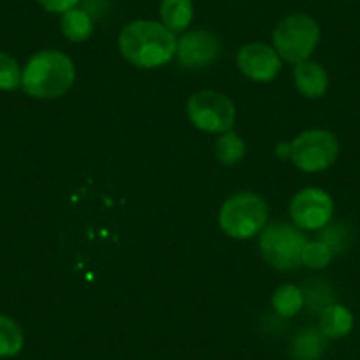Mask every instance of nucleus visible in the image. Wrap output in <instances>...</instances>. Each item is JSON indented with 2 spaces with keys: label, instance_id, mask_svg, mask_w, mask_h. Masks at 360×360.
Listing matches in <instances>:
<instances>
[{
  "label": "nucleus",
  "instance_id": "1",
  "mask_svg": "<svg viewBox=\"0 0 360 360\" xmlns=\"http://www.w3.org/2000/svg\"><path fill=\"white\" fill-rule=\"evenodd\" d=\"M120 53L138 68H158L176 53V37L162 23L136 20L127 23L119 36Z\"/></svg>",
  "mask_w": 360,
  "mask_h": 360
},
{
  "label": "nucleus",
  "instance_id": "2",
  "mask_svg": "<svg viewBox=\"0 0 360 360\" xmlns=\"http://www.w3.org/2000/svg\"><path fill=\"white\" fill-rule=\"evenodd\" d=\"M75 82V65L65 53L43 50L27 62L22 72V86L37 99H53L68 92Z\"/></svg>",
  "mask_w": 360,
  "mask_h": 360
},
{
  "label": "nucleus",
  "instance_id": "3",
  "mask_svg": "<svg viewBox=\"0 0 360 360\" xmlns=\"http://www.w3.org/2000/svg\"><path fill=\"white\" fill-rule=\"evenodd\" d=\"M320 41V27L311 16L295 13L278 23L274 30V50L288 62L307 60Z\"/></svg>",
  "mask_w": 360,
  "mask_h": 360
},
{
  "label": "nucleus",
  "instance_id": "4",
  "mask_svg": "<svg viewBox=\"0 0 360 360\" xmlns=\"http://www.w3.org/2000/svg\"><path fill=\"white\" fill-rule=\"evenodd\" d=\"M307 238L295 226L279 221L263 230L259 249L269 265L278 270H295L302 265V251Z\"/></svg>",
  "mask_w": 360,
  "mask_h": 360
},
{
  "label": "nucleus",
  "instance_id": "5",
  "mask_svg": "<svg viewBox=\"0 0 360 360\" xmlns=\"http://www.w3.org/2000/svg\"><path fill=\"white\" fill-rule=\"evenodd\" d=\"M266 203L252 193L231 196L219 212V226L233 238H249L265 228Z\"/></svg>",
  "mask_w": 360,
  "mask_h": 360
},
{
  "label": "nucleus",
  "instance_id": "6",
  "mask_svg": "<svg viewBox=\"0 0 360 360\" xmlns=\"http://www.w3.org/2000/svg\"><path fill=\"white\" fill-rule=\"evenodd\" d=\"M339 155V141L330 131L311 129L299 134L290 145V158L297 168L314 173L330 168Z\"/></svg>",
  "mask_w": 360,
  "mask_h": 360
},
{
  "label": "nucleus",
  "instance_id": "7",
  "mask_svg": "<svg viewBox=\"0 0 360 360\" xmlns=\"http://www.w3.org/2000/svg\"><path fill=\"white\" fill-rule=\"evenodd\" d=\"M189 120L207 133H228L235 124V106L224 94L202 90L188 103Z\"/></svg>",
  "mask_w": 360,
  "mask_h": 360
},
{
  "label": "nucleus",
  "instance_id": "8",
  "mask_svg": "<svg viewBox=\"0 0 360 360\" xmlns=\"http://www.w3.org/2000/svg\"><path fill=\"white\" fill-rule=\"evenodd\" d=\"M293 223L304 230H321L334 216V202L323 189L307 188L293 196L290 203Z\"/></svg>",
  "mask_w": 360,
  "mask_h": 360
},
{
  "label": "nucleus",
  "instance_id": "9",
  "mask_svg": "<svg viewBox=\"0 0 360 360\" xmlns=\"http://www.w3.org/2000/svg\"><path fill=\"white\" fill-rule=\"evenodd\" d=\"M221 53V43L209 30H193L176 41V58L184 68L200 69L212 64Z\"/></svg>",
  "mask_w": 360,
  "mask_h": 360
},
{
  "label": "nucleus",
  "instance_id": "10",
  "mask_svg": "<svg viewBox=\"0 0 360 360\" xmlns=\"http://www.w3.org/2000/svg\"><path fill=\"white\" fill-rule=\"evenodd\" d=\"M237 65L255 82H272L281 71V60L274 48L262 43L245 44L237 55Z\"/></svg>",
  "mask_w": 360,
  "mask_h": 360
},
{
  "label": "nucleus",
  "instance_id": "11",
  "mask_svg": "<svg viewBox=\"0 0 360 360\" xmlns=\"http://www.w3.org/2000/svg\"><path fill=\"white\" fill-rule=\"evenodd\" d=\"M293 79H295V86L300 94L311 99L321 98L328 89L327 71L316 62L304 60L297 64L295 71H293Z\"/></svg>",
  "mask_w": 360,
  "mask_h": 360
},
{
  "label": "nucleus",
  "instance_id": "12",
  "mask_svg": "<svg viewBox=\"0 0 360 360\" xmlns=\"http://www.w3.org/2000/svg\"><path fill=\"white\" fill-rule=\"evenodd\" d=\"M327 348V338L320 328H304L293 338L290 345V356L293 360H320Z\"/></svg>",
  "mask_w": 360,
  "mask_h": 360
},
{
  "label": "nucleus",
  "instance_id": "13",
  "mask_svg": "<svg viewBox=\"0 0 360 360\" xmlns=\"http://www.w3.org/2000/svg\"><path fill=\"white\" fill-rule=\"evenodd\" d=\"M161 23L166 29L175 32H182L188 29L195 16V6L193 0H161Z\"/></svg>",
  "mask_w": 360,
  "mask_h": 360
},
{
  "label": "nucleus",
  "instance_id": "14",
  "mask_svg": "<svg viewBox=\"0 0 360 360\" xmlns=\"http://www.w3.org/2000/svg\"><path fill=\"white\" fill-rule=\"evenodd\" d=\"M353 328V314L341 304H330L320 313V330L327 339H341Z\"/></svg>",
  "mask_w": 360,
  "mask_h": 360
},
{
  "label": "nucleus",
  "instance_id": "15",
  "mask_svg": "<svg viewBox=\"0 0 360 360\" xmlns=\"http://www.w3.org/2000/svg\"><path fill=\"white\" fill-rule=\"evenodd\" d=\"M60 29L68 39L75 41V43H82V41L89 39L94 32V18L85 9L76 6V8L62 13Z\"/></svg>",
  "mask_w": 360,
  "mask_h": 360
},
{
  "label": "nucleus",
  "instance_id": "16",
  "mask_svg": "<svg viewBox=\"0 0 360 360\" xmlns=\"http://www.w3.org/2000/svg\"><path fill=\"white\" fill-rule=\"evenodd\" d=\"M25 335L15 320L0 314V359L15 356L22 352Z\"/></svg>",
  "mask_w": 360,
  "mask_h": 360
},
{
  "label": "nucleus",
  "instance_id": "17",
  "mask_svg": "<svg viewBox=\"0 0 360 360\" xmlns=\"http://www.w3.org/2000/svg\"><path fill=\"white\" fill-rule=\"evenodd\" d=\"M272 306H274L276 313L281 316L290 318L293 314L299 313L304 306V295L302 290L297 288L293 285L279 286L272 295Z\"/></svg>",
  "mask_w": 360,
  "mask_h": 360
},
{
  "label": "nucleus",
  "instance_id": "18",
  "mask_svg": "<svg viewBox=\"0 0 360 360\" xmlns=\"http://www.w3.org/2000/svg\"><path fill=\"white\" fill-rule=\"evenodd\" d=\"M244 154H245V145L238 134L230 133V131H228L226 134H223V136L217 140L216 155L217 159H219V162H223V165L226 166L237 165V162L244 158Z\"/></svg>",
  "mask_w": 360,
  "mask_h": 360
},
{
  "label": "nucleus",
  "instance_id": "19",
  "mask_svg": "<svg viewBox=\"0 0 360 360\" xmlns=\"http://www.w3.org/2000/svg\"><path fill=\"white\" fill-rule=\"evenodd\" d=\"M304 304L309 306L311 311H323L330 304H334V295H332L330 288L325 283L314 281L311 285H306V290L302 292Z\"/></svg>",
  "mask_w": 360,
  "mask_h": 360
},
{
  "label": "nucleus",
  "instance_id": "20",
  "mask_svg": "<svg viewBox=\"0 0 360 360\" xmlns=\"http://www.w3.org/2000/svg\"><path fill=\"white\" fill-rule=\"evenodd\" d=\"M332 249L325 242L313 240L307 242L302 251V263L309 269H325L332 259Z\"/></svg>",
  "mask_w": 360,
  "mask_h": 360
},
{
  "label": "nucleus",
  "instance_id": "21",
  "mask_svg": "<svg viewBox=\"0 0 360 360\" xmlns=\"http://www.w3.org/2000/svg\"><path fill=\"white\" fill-rule=\"evenodd\" d=\"M22 85V71L11 55L0 51V90H15Z\"/></svg>",
  "mask_w": 360,
  "mask_h": 360
},
{
  "label": "nucleus",
  "instance_id": "22",
  "mask_svg": "<svg viewBox=\"0 0 360 360\" xmlns=\"http://www.w3.org/2000/svg\"><path fill=\"white\" fill-rule=\"evenodd\" d=\"M320 240L325 242L332 249V252H341L348 244V233L342 231L341 226H332L320 235Z\"/></svg>",
  "mask_w": 360,
  "mask_h": 360
},
{
  "label": "nucleus",
  "instance_id": "23",
  "mask_svg": "<svg viewBox=\"0 0 360 360\" xmlns=\"http://www.w3.org/2000/svg\"><path fill=\"white\" fill-rule=\"evenodd\" d=\"M37 2L50 13H65L79 4V0H37Z\"/></svg>",
  "mask_w": 360,
  "mask_h": 360
}]
</instances>
